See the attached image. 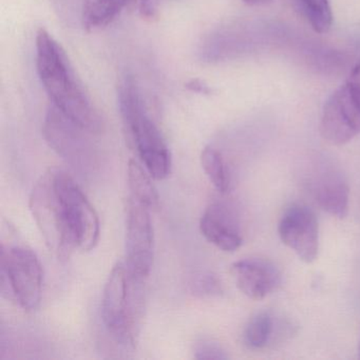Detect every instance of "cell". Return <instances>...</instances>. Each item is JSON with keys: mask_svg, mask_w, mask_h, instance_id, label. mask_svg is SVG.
I'll list each match as a JSON object with an SVG mask.
<instances>
[{"mask_svg": "<svg viewBox=\"0 0 360 360\" xmlns=\"http://www.w3.org/2000/svg\"><path fill=\"white\" fill-rule=\"evenodd\" d=\"M201 164L212 184L220 193H226L229 188V176L220 151L212 146L205 147L201 153Z\"/></svg>", "mask_w": 360, "mask_h": 360, "instance_id": "17", "label": "cell"}, {"mask_svg": "<svg viewBox=\"0 0 360 360\" xmlns=\"http://www.w3.org/2000/svg\"><path fill=\"white\" fill-rule=\"evenodd\" d=\"M358 358L360 359V337L359 341H358Z\"/></svg>", "mask_w": 360, "mask_h": 360, "instance_id": "24", "label": "cell"}, {"mask_svg": "<svg viewBox=\"0 0 360 360\" xmlns=\"http://www.w3.org/2000/svg\"><path fill=\"white\" fill-rule=\"evenodd\" d=\"M54 179L77 248L90 252L100 240L101 224L98 212L72 176L64 170L54 168Z\"/></svg>", "mask_w": 360, "mask_h": 360, "instance_id": "7", "label": "cell"}, {"mask_svg": "<svg viewBox=\"0 0 360 360\" xmlns=\"http://www.w3.org/2000/svg\"><path fill=\"white\" fill-rule=\"evenodd\" d=\"M145 278L130 273L117 262L109 274L102 298V318L113 338L134 347L140 334L145 309Z\"/></svg>", "mask_w": 360, "mask_h": 360, "instance_id": "2", "label": "cell"}, {"mask_svg": "<svg viewBox=\"0 0 360 360\" xmlns=\"http://www.w3.org/2000/svg\"><path fill=\"white\" fill-rule=\"evenodd\" d=\"M119 106L124 125L147 172L155 180L167 178L172 168L169 149L131 75H125L120 83Z\"/></svg>", "mask_w": 360, "mask_h": 360, "instance_id": "3", "label": "cell"}, {"mask_svg": "<svg viewBox=\"0 0 360 360\" xmlns=\"http://www.w3.org/2000/svg\"><path fill=\"white\" fill-rule=\"evenodd\" d=\"M242 1L245 3L246 5L259 7V6H265L267 4H271L273 0H242Z\"/></svg>", "mask_w": 360, "mask_h": 360, "instance_id": "23", "label": "cell"}, {"mask_svg": "<svg viewBox=\"0 0 360 360\" xmlns=\"http://www.w3.org/2000/svg\"><path fill=\"white\" fill-rule=\"evenodd\" d=\"M275 316L271 311H261L255 315L244 330V345L250 349L271 347L273 340Z\"/></svg>", "mask_w": 360, "mask_h": 360, "instance_id": "16", "label": "cell"}, {"mask_svg": "<svg viewBox=\"0 0 360 360\" xmlns=\"http://www.w3.org/2000/svg\"><path fill=\"white\" fill-rule=\"evenodd\" d=\"M128 186L131 191V198L139 203L148 208L149 210H157L159 207L160 198L157 188L153 185L148 172L134 161L130 160L128 163Z\"/></svg>", "mask_w": 360, "mask_h": 360, "instance_id": "15", "label": "cell"}, {"mask_svg": "<svg viewBox=\"0 0 360 360\" xmlns=\"http://www.w3.org/2000/svg\"><path fill=\"white\" fill-rule=\"evenodd\" d=\"M231 275L238 288L252 300H262L281 284V273L271 261L248 258L231 265Z\"/></svg>", "mask_w": 360, "mask_h": 360, "instance_id": "11", "label": "cell"}, {"mask_svg": "<svg viewBox=\"0 0 360 360\" xmlns=\"http://www.w3.org/2000/svg\"><path fill=\"white\" fill-rule=\"evenodd\" d=\"M35 49L37 73L52 105L87 131L100 132L102 117L75 75L62 46L48 31L41 29Z\"/></svg>", "mask_w": 360, "mask_h": 360, "instance_id": "1", "label": "cell"}, {"mask_svg": "<svg viewBox=\"0 0 360 360\" xmlns=\"http://www.w3.org/2000/svg\"><path fill=\"white\" fill-rule=\"evenodd\" d=\"M193 354L195 359L223 360L229 358L224 347L218 341L206 337L199 338L193 343Z\"/></svg>", "mask_w": 360, "mask_h": 360, "instance_id": "19", "label": "cell"}, {"mask_svg": "<svg viewBox=\"0 0 360 360\" xmlns=\"http://www.w3.org/2000/svg\"><path fill=\"white\" fill-rule=\"evenodd\" d=\"M278 235L301 261L311 263L319 252V224L315 212L302 204H294L284 212L278 224Z\"/></svg>", "mask_w": 360, "mask_h": 360, "instance_id": "10", "label": "cell"}, {"mask_svg": "<svg viewBox=\"0 0 360 360\" xmlns=\"http://www.w3.org/2000/svg\"><path fill=\"white\" fill-rule=\"evenodd\" d=\"M44 136L49 146L73 167L85 169L94 161V146L88 139L91 132L69 119L51 105L44 122Z\"/></svg>", "mask_w": 360, "mask_h": 360, "instance_id": "8", "label": "cell"}, {"mask_svg": "<svg viewBox=\"0 0 360 360\" xmlns=\"http://www.w3.org/2000/svg\"><path fill=\"white\" fill-rule=\"evenodd\" d=\"M58 16L70 22L75 18L81 20V11L84 0H52Z\"/></svg>", "mask_w": 360, "mask_h": 360, "instance_id": "21", "label": "cell"}, {"mask_svg": "<svg viewBox=\"0 0 360 360\" xmlns=\"http://www.w3.org/2000/svg\"><path fill=\"white\" fill-rule=\"evenodd\" d=\"M301 10L315 32H328L332 27L333 14L328 0H298Z\"/></svg>", "mask_w": 360, "mask_h": 360, "instance_id": "18", "label": "cell"}, {"mask_svg": "<svg viewBox=\"0 0 360 360\" xmlns=\"http://www.w3.org/2000/svg\"><path fill=\"white\" fill-rule=\"evenodd\" d=\"M1 290L25 311L39 307L43 292V269L35 252L24 246H1Z\"/></svg>", "mask_w": 360, "mask_h": 360, "instance_id": "5", "label": "cell"}, {"mask_svg": "<svg viewBox=\"0 0 360 360\" xmlns=\"http://www.w3.org/2000/svg\"><path fill=\"white\" fill-rule=\"evenodd\" d=\"M187 88L191 89V91L199 92V94H208L210 92V88L208 86H206L205 84L202 83L201 81H191L187 84Z\"/></svg>", "mask_w": 360, "mask_h": 360, "instance_id": "22", "label": "cell"}, {"mask_svg": "<svg viewBox=\"0 0 360 360\" xmlns=\"http://www.w3.org/2000/svg\"><path fill=\"white\" fill-rule=\"evenodd\" d=\"M126 8H134L146 20L157 16V0H84L82 24L87 30L103 28L111 24Z\"/></svg>", "mask_w": 360, "mask_h": 360, "instance_id": "12", "label": "cell"}, {"mask_svg": "<svg viewBox=\"0 0 360 360\" xmlns=\"http://www.w3.org/2000/svg\"><path fill=\"white\" fill-rule=\"evenodd\" d=\"M316 201L330 216L345 219L349 214V186L342 179H326L316 189Z\"/></svg>", "mask_w": 360, "mask_h": 360, "instance_id": "14", "label": "cell"}, {"mask_svg": "<svg viewBox=\"0 0 360 360\" xmlns=\"http://www.w3.org/2000/svg\"><path fill=\"white\" fill-rule=\"evenodd\" d=\"M320 134L330 145L341 146L360 134V62L345 84L324 105Z\"/></svg>", "mask_w": 360, "mask_h": 360, "instance_id": "6", "label": "cell"}, {"mask_svg": "<svg viewBox=\"0 0 360 360\" xmlns=\"http://www.w3.org/2000/svg\"><path fill=\"white\" fill-rule=\"evenodd\" d=\"M200 231L210 243L223 252H235L243 243L237 219L220 203L208 206L200 220Z\"/></svg>", "mask_w": 360, "mask_h": 360, "instance_id": "13", "label": "cell"}, {"mask_svg": "<svg viewBox=\"0 0 360 360\" xmlns=\"http://www.w3.org/2000/svg\"><path fill=\"white\" fill-rule=\"evenodd\" d=\"M150 210L130 197L126 207V265L130 273L148 278L155 258Z\"/></svg>", "mask_w": 360, "mask_h": 360, "instance_id": "9", "label": "cell"}, {"mask_svg": "<svg viewBox=\"0 0 360 360\" xmlns=\"http://www.w3.org/2000/svg\"><path fill=\"white\" fill-rule=\"evenodd\" d=\"M193 290L200 296H217L222 292V288L218 278L210 273H204L198 276L193 282Z\"/></svg>", "mask_w": 360, "mask_h": 360, "instance_id": "20", "label": "cell"}, {"mask_svg": "<svg viewBox=\"0 0 360 360\" xmlns=\"http://www.w3.org/2000/svg\"><path fill=\"white\" fill-rule=\"evenodd\" d=\"M29 204L48 250L60 260H67L77 244L56 188L54 168H50L35 183Z\"/></svg>", "mask_w": 360, "mask_h": 360, "instance_id": "4", "label": "cell"}]
</instances>
